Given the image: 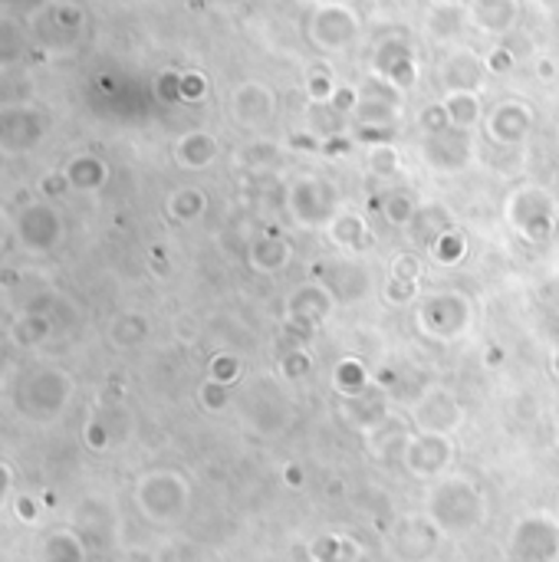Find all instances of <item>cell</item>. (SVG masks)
<instances>
[{"instance_id":"cell-15","label":"cell","mask_w":559,"mask_h":562,"mask_svg":"<svg viewBox=\"0 0 559 562\" xmlns=\"http://www.w3.org/2000/svg\"><path fill=\"white\" fill-rule=\"evenodd\" d=\"M66 191H69V181H66L63 171H60V175H47V178L40 181V194H43L47 201H60Z\"/></svg>"},{"instance_id":"cell-13","label":"cell","mask_w":559,"mask_h":562,"mask_svg":"<svg viewBox=\"0 0 559 562\" xmlns=\"http://www.w3.org/2000/svg\"><path fill=\"white\" fill-rule=\"evenodd\" d=\"M178 158L181 165L188 168H204L211 158H214V142L207 136H188L181 145H178Z\"/></svg>"},{"instance_id":"cell-8","label":"cell","mask_w":559,"mask_h":562,"mask_svg":"<svg viewBox=\"0 0 559 562\" xmlns=\"http://www.w3.org/2000/svg\"><path fill=\"white\" fill-rule=\"evenodd\" d=\"M53 335V316L47 309H24L14 322H11V343L17 349H40Z\"/></svg>"},{"instance_id":"cell-1","label":"cell","mask_w":559,"mask_h":562,"mask_svg":"<svg viewBox=\"0 0 559 562\" xmlns=\"http://www.w3.org/2000/svg\"><path fill=\"white\" fill-rule=\"evenodd\" d=\"M73 379L60 366H34L14 382V408L37 424L56 421L73 401Z\"/></svg>"},{"instance_id":"cell-3","label":"cell","mask_w":559,"mask_h":562,"mask_svg":"<svg viewBox=\"0 0 559 562\" xmlns=\"http://www.w3.org/2000/svg\"><path fill=\"white\" fill-rule=\"evenodd\" d=\"M14 234H17V244L34 254V257H47L53 254L63 238H66V220H63V210L56 207V201H27L17 217H14Z\"/></svg>"},{"instance_id":"cell-5","label":"cell","mask_w":559,"mask_h":562,"mask_svg":"<svg viewBox=\"0 0 559 562\" xmlns=\"http://www.w3.org/2000/svg\"><path fill=\"white\" fill-rule=\"evenodd\" d=\"M47 139V116L30 105L0 108V155H27Z\"/></svg>"},{"instance_id":"cell-9","label":"cell","mask_w":559,"mask_h":562,"mask_svg":"<svg viewBox=\"0 0 559 562\" xmlns=\"http://www.w3.org/2000/svg\"><path fill=\"white\" fill-rule=\"evenodd\" d=\"M37 562H86V542L76 529H50L37 546Z\"/></svg>"},{"instance_id":"cell-16","label":"cell","mask_w":559,"mask_h":562,"mask_svg":"<svg viewBox=\"0 0 559 562\" xmlns=\"http://www.w3.org/2000/svg\"><path fill=\"white\" fill-rule=\"evenodd\" d=\"M14 513H17V520H21V523H37V516H40V503H37L30 494H17V497H14Z\"/></svg>"},{"instance_id":"cell-10","label":"cell","mask_w":559,"mask_h":562,"mask_svg":"<svg viewBox=\"0 0 559 562\" xmlns=\"http://www.w3.org/2000/svg\"><path fill=\"white\" fill-rule=\"evenodd\" d=\"M63 175H66L69 188H73V191H79V194H92V191H99V188L105 184V178H109L105 162H102V158H96V155H76V158H69V162H66V168H63Z\"/></svg>"},{"instance_id":"cell-11","label":"cell","mask_w":559,"mask_h":562,"mask_svg":"<svg viewBox=\"0 0 559 562\" xmlns=\"http://www.w3.org/2000/svg\"><path fill=\"white\" fill-rule=\"evenodd\" d=\"M145 335H149V322H145V316H139V312H123V316L112 319V325H109V340L116 343L119 349L139 346V343L145 340Z\"/></svg>"},{"instance_id":"cell-2","label":"cell","mask_w":559,"mask_h":562,"mask_svg":"<svg viewBox=\"0 0 559 562\" xmlns=\"http://www.w3.org/2000/svg\"><path fill=\"white\" fill-rule=\"evenodd\" d=\"M428 513H431V523L437 529L452 533V536H465L474 526H481V520H484V497H481V490L471 481L452 477V481H444V484H437L431 490Z\"/></svg>"},{"instance_id":"cell-18","label":"cell","mask_w":559,"mask_h":562,"mask_svg":"<svg viewBox=\"0 0 559 562\" xmlns=\"http://www.w3.org/2000/svg\"><path fill=\"white\" fill-rule=\"evenodd\" d=\"M11 490H14V471L8 461H0V503L11 497Z\"/></svg>"},{"instance_id":"cell-14","label":"cell","mask_w":559,"mask_h":562,"mask_svg":"<svg viewBox=\"0 0 559 562\" xmlns=\"http://www.w3.org/2000/svg\"><path fill=\"white\" fill-rule=\"evenodd\" d=\"M168 210L178 220H194L204 210V194L201 191H178V194H171Z\"/></svg>"},{"instance_id":"cell-12","label":"cell","mask_w":559,"mask_h":562,"mask_svg":"<svg viewBox=\"0 0 559 562\" xmlns=\"http://www.w3.org/2000/svg\"><path fill=\"white\" fill-rule=\"evenodd\" d=\"M24 56V34L14 21H0V69L14 66Z\"/></svg>"},{"instance_id":"cell-7","label":"cell","mask_w":559,"mask_h":562,"mask_svg":"<svg viewBox=\"0 0 559 562\" xmlns=\"http://www.w3.org/2000/svg\"><path fill=\"white\" fill-rule=\"evenodd\" d=\"M405 461L421 477L441 474L447 464H452V444L444 440V434H424V437H418V440L408 444Z\"/></svg>"},{"instance_id":"cell-6","label":"cell","mask_w":559,"mask_h":562,"mask_svg":"<svg viewBox=\"0 0 559 562\" xmlns=\"http://www.w3.org/2000/svg\"><path fill=\"white\" fill-rule=\"evenodd\" d=\"M510 552L517 562H556L559 559V526L546 516H526L513 529Z\"/></svg>"},{"instance_id":"cell-19","label":"cell","mask_w":559,"mask_h":562,"mask_svg":"<svg viewBox=\"0 0 559 562\" xmlns=\"http://www.w3.org/2000/svg\"><path fill=\"white\" fill-rule=\"evenodd\" d=\"M287 484L300 487V484H303V481H300V471H287Z\"/></svg>"},{"instance_id":"cell-20","label":"cell","mask_w":559,"mask_h":562,"mask_svg":"<svg viewBox=\"0 0 559 562\" xmlns=\"http://www.w3.org/2000/svg\"><path fill=\"white\" fill-rule=\"evenodd\" d=\"M0 241H4V220H0Z\"/></svg>"},{"instance_id":"cell-17","label":"cell","mask_w":559,"mask_h":562,"mask_svg":"<svg viewBox=\"0 0 559 562\" xmlns=\"http://www.w3.org/2000/svg\"><path fill=\"white\" fill-rule=\"evenodd\" d=\"M86 444L96 447V451H105V447H109V431H105L102 421H89L86 424Z\"/></svg>"},{"instance_id":"cell-4","label":"cell","mask_w":559,"mask_h":562,"mask_svg":"<svg viewBox=\"0 0 559 562\" xmlns=\"http://www.w3.org/2000/svg\"><path fill=\"white\" fill-rule=\"evenodd\" d=\"M191 500V490L181 474L171 471H152L136 484V503L145 520L152 523H175L185 516Z\"/></svg>"}]
</instances>
